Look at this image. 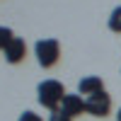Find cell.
Instances as JSON below:
<instances>
[{"instance_id": "obj_10", "label": "cell", "mask_w": 121, "mask_h": 121, "mask_svg": "<svg viewBox=\"0 0 121 121\" xmlns=\"http://www.w3.org/2000/svg\"><path fill=\"white\" fill-rule=\"evenodd\" d=\"M48 121H73L68 114H63L60 109H56V112H51V116H48Z\"/></svg>"}, {"instance_id": "obj_9", "label": "cell", "mask_w": 121, "mask_h": 121, "mask_svg": "<svg viewBox=\"0 0 121 121\" xmlns=\"http://www.w3.org/2000/svg\"><path fill=\"white\" fill-rule=\"evenodd\" d=\"M19 121H44V119L39 116V114H34L32 109H27V112H22V114H19Z\"/></svg>"}, {"instance_id": "obj_8", "label": "cell", "mask_w": 121, "mask_h": 121, "mask_svg": "<svg viewBox=\"0 0 121 121\" xmlns=\"http://www.w3.org/2000/svg\"><path fill=\"white\" fill-rule=\"evenodd\" d=\"M109 29L116 34H121V5L112 10V15H109Z\"/></svg>"}, {"instance_id": "obj_3", "label": "cell", "mask_w": 121, "mask_h": 121, "mask_svg": "<svg viewBox=\"0 0 121 121\" xmlns=\"http://www.w3.org/2000/svg\"><path fill=\"white\" fill-rule=\"evenodd\" d=\"M85 109H87L90 116L104 119L109 112H112V97H109L104 90H102V92H97V95H90V97H85Z\"/></svg>"}, {"instance_id": "obj_1", "label": "cell", "mask_w": 121, "mask_h": 121, "mask_svg": "<svg viewBox=\"0 0 121 121\" xmlns=\"http://www.w3.org/2000/svg\"><path fill=\"white\" fill-rule=\"evenodd\" d=\"M65 87L63 82H58V80H41V82L36 85V99L39 104L51 109V112H56V109H60V102H63L65 97Z\"/></svg>"}, {"instance_id": "obj_6", "label": "cell", "mask_w": 121, "mask_h": 121, "mask_svg": "<svg viewBox=\"0 0 121 121\" xmlns=\"http://www.w3.org/2000/svg\"><path fill=\"white\" fill-rule=\"evenodd\" d=\"M104 90V82H102V78L99 75H85L82 80L78 82V95H97V92H102Z\"/></svg>"}, {"instance_id": "obj_5", "label": "cell", "mask_w": 121, "mask_h": 121, "mask_svg": "<svg viewBox=\"0 0 121 121\" xmlns=\"http://www.w3.org/2000/svg\"><path fill=\"white\" fill-rule=\"evenodd\" d=\"M3 53H5V60H7V63H12V65L22 63V60H24V56H27V44H24V39L15 36V41L10 44Z\"/></svg>"}, {"instance_id": "obj_11", "label": "cell", "mask_w": 121, "mask_h": 121, "mask_svg": "<svg viewBox=\"0 0 121 121\" xmlns=\"http://www.w3.org/2000/svg\"><path fill=\"white\" fill-rule=\"evenodd\" d=\"M116 121H121V109H119V114H116Z\"/></svg>"}, {"instance_id": "obj_7", "label": "cell", "mask_w": 121, "mask_h": 121, "mask_svg": "<svg viewBox=\"0 0 121 121\" xmlns=\"http://www.w3.org/2000/svg\"><path fill=\"white\" fill-rule=\"evenodd\" d=\"M12 41H15V32L10 27H0V51H5Z\"/></svg>"}, {"instance_id": "obj_2", "label": "cell", "mask_w": 121, "mask_h": 121, "mask_svg": "<svg viewBox=\"0 0 121 121\" xmlns=\"http://www.w3.org/2000/svg\"><path fill=\"white\" fill-rule=\"evenodd\" d=\"M34 56L41 68H53L60 58V44L58 39H39L34 44Z\"/></svg>"}, {"instance_id": "obj_4", "label": "cell", "mask_w": 121, "mask_h": 121, "mask_svg": "<svg viewBox=\"0 0 121 121\" xmlns=\"http://www.w3.org/2000/svg\"><path fill=\"white\" fill-rule=\"evenodd\" d=\"M60 112H63V114H68L70 119L80 116L82 112H87V109H85V99L80 97V95H73V92H68V95L63 97V102H60Z\"/></svg>"}]
</instances>
